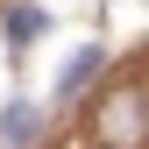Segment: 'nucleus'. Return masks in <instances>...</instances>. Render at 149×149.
Wrapping results in <instances>:
<instances>
[{"instance_id":"nucleus-1","label":"nucleus","mask_w":149,"mask_h":149,"mask_svg":"<svg viewBox=\"0 0 149 149\" xmlns=\"http://www.w3.org/2000/svg\"><path fill=\"white\" fill-rule=\"evenodd\" d=\"M92 142L100 149H149V92L128 85V92H114V100H100Z\"/></svg>"},{"instance_id":"nucleus-4","label":"nucleus","mask_w":149,"mask_h":149,"mask_svg":"<svg viewBox=\"0 0 149 149\" xmlns=\"http://www.w3.org/2000/svg\"><path fill=\"white\" fill-rule=\"evenodd\" d=\"M0 29H7V43H14V50H29L36 36H50V14L36 7V0H22V7H7V22H0Z\"/></svg>"},{"instance_id":"nucleus-2","label":"nucleus","mask_w":149,"mask_h":149,"mask_svg":"<svg viewBox=\"0 0 149 149\" xmlns=\"http://www.w3.org/2000/svg\"><path fill=\"white\" fill-rule=\"evenodd\" d=\"M36 135H43V100H14L7 114H0V142H7V149H29Z\"/></svg>"},{"instance_id":"nucleus-3","label":"nucleus","mask_w":149,"mask_h":149,"mask_svg":"<svg viewBox=\"0 0 149 149\" xmlns=\"http://www.w3.org/2000/svg\"><path fill=\"white\" fill-rule=\"evenodd\" d=\"M100 64H107V50H100V43H85L78 57L64 64V78H57V100H85V85L100 78Z\"/></svg>"}]
</instances>
